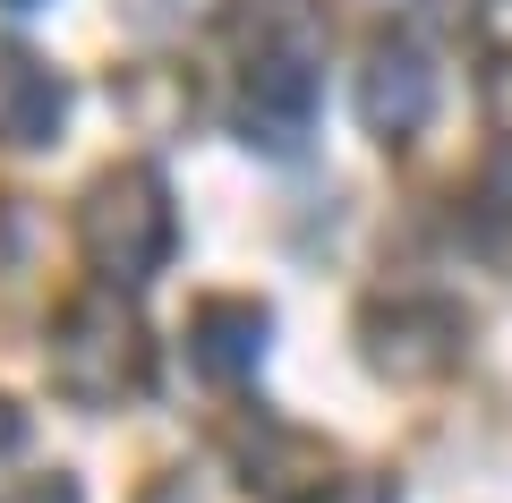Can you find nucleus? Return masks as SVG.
Listing matches in <instances>:
<instances>
[{
    "mask_svg": "<svg viewBox=\"0 0 512 503\" xmlns=\"http://www.w3.org/2000/svg\"><path fill=\"white\" fill-rule=\"evenodd\" d=\"M18 9H26V0H18Z\"/></svg>",
    "mask_w": 512,
    "mask_h": 503,
    "instance_id": "nucleus-7",
    "label": "nucleus"
},
{
    "mask_svg": "<svg viewBox=\"0 0 512 503\" xmlns=\"http://www.w3.org/2000/svg\"><path fill=\"white\" fill-rule=\"evenodd\" d=\"M26 503H77V495H69V486H35V495H26Z\"/></svg>",
    "mask_w": 512,
    "mask_h": 503,
    "instance_id": "nucleus-6",
    "label": "nucleus"
},
{
    "mask_svg": "<svg viewBox=\"0 0 512 503\" xmlns=\"http://www.w3.org/2000/svg\"><path fill=\"white\" fill-rule=\"evenodd\" d=\"M427 103H436L427 60L410 52V43H376V60H367V77H359V120L376 128V137H410V128L427 120Z\"/></svg>",
    "mask_w": 512,
    "mask_h": 503,
    "instance_id": "nucleus-3",
    "label": "nucleus"
},
{
    "mask_svg": "<svg viewBox=\"0 0 512 503\" xmlns=\"http://www.w3.org/2000/svg\"><path fill=\"white\" fill-rule=\"evenodd\" d=\"M60 111H69V94L43 60H18V52L0 60V137L9 145H43L60 128Z\"/></svg>",
    "mask_w": 512,
    "mask_h": 503,
    "instance_id": "nucleus-5",
    "label": "nucleus"
},
{
    "mask_svg": "<svg viewBox=\"0 0 512 503\" xmlns=\"http://www.w3.org/2000/svg\"><path fill=\"white\" fill-rule=\"evenodd\" d=\"M188 359L205 367V376H248L256 359H265V307L256 299H205L197 316H188Z\"/></svg>",
    "mask_w": 512,
    "mask_h": 503,
    "instance_id": "nucleus-4",
    "label": "nucleus"
},
{
    "mask_svg": "<svg viewBox=\"0 0 512 503\" xmlns=\"http://www.w3.org/2000/svg\"><path fill=\"white\" fill-rule=\"evenodd\" d=\"M52 384L69 401L137 393V384H146V342H137V324H128L111 299H86L69 324H60V342H52Z\"/></svg>",
    "mask_w": 512,
    "mask_h": 503,
    "instance_id": "nucleus-2",
    "label": "nucleus"
},
{
    "mask_svg": "<svg viewBox=\"0 0 512 503\" xmlns=\"http://www.w3.org/2000/svg\"><path fill=\"white\" fill-rule=\"evenodd\" d=\"M171 239H180V214H171V188L154 180L146 162L111 171L86 197V256H94L103 282H154Z\"/></svg>",
    "mask_w": 512,
    "mask_h": 503,
    "instance_id": "nucleus-1",
    "label": "nucleus"
}]
</instances>
